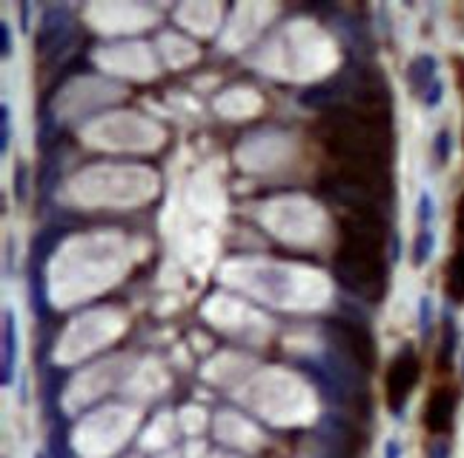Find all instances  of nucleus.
Segmentation results:
<instances>
[{
  "mask_svg": "<svg viewBox=\"0 0 464 458\" xmlns=\"http://www.w3.org/2000/svg\"><path fill=\"white\" fill-rule=\"evenodd\" d=\"M387 458H398V444L395 441L387 444Z\"/></svg>",
  "mask_w": 464,
  "mask_h": 458,
  "instance_id": "12",
  "label": "nucleus"
},
{
  "mask_svg": "<svg viewBox=\"0 0 464 458\" xmlns=\"http://www.w3.org/2000/svg\"><path fill=\"white\" fill-rule=\"evenodd\" d=\"M433 69H435L433 58H418V61H413V66H410V83H413L415 92H424L427 81L433 78Z\"/></svg>",
  "mask_w": 464,
  "mask_h": 458,
  "instance_id": "7",
  "label": "nucleus"
},
{
  "mask_svg": "<svg viewBox=\"0 0 464 458\" xmlns=\"http://www.w3.org/2000/svg\"><path fill=\"white\" fill-rule=\"evenodd\" d=\"M418 370H421L418 367V355L410 347H404L401 352H395V358L390 361L387 375H384V398H387L390 412L398 415L404 409L410 392L418 384Z\"/></svg>",
  "mask_w": 464,
  "mask_h": 458,
  "instance_id": "3",
  "label": "nucleus"
},
{
  "mask_svg": "<svg viewBox=\"0 0 464 458\" xmlns=\"http://www.w3.org/2000/svg\"><path fill=\"white\" fill-rule=\"evenodd\" d=\"M453 327H447L444 332V344H441V367H447V355H453Z\"/></svg>",
  "mask_w": 464,
  "mask_h": 458,
  "instance_id": "11",
  "label": "nucleus"
},
{
  "mask_svg": "<svg viewBox=\"0 0 464 458\" xmlns=\"http://www.w3.org/2000/svg\"><path fill=\"white\" fill-rule=\"evenodd\" d=\"M12 352H15L12 315H6V327H4V384H9V381H12Z\"/></svg>",
  "mask_w": 464,
  "mask_h": 458,
  "instance_id": "8",
  "label": "nucleus"
},
{
  "mask_svg": "<svg viewBox=\"0 0 464 458\" xmlns=\"http://www.w3.org/2000/svg\"><path fill=\"white\" fill-rule=\"evenodd\" d=\"M4 55H9V29L4 26Z\"/></svg>",
  "mask_w": 464,
  "mask_h": 458,
  "instance_id": "13",
  "label": "nucleus"
},
{
  "mask_svg": "<svg viewBox=\"0 0 464 458\" xmlns=\"http://www.w3.org/2000/svg\"><path fill=\"white\" fill-rule=\"evenodd\" d=\"M447 295L455 304L464 301V247H458V253L453 255V261L447 267Z\"/></svg>",
  "mask_w": 464,
  "mask_h": 458,
  "instance_id": "6",
  "label": "nucleus"
},
{
  "mask_svg": "<svg viewBox=\"0 0 464 458\" xmlns=\"http://www.w3.org/2000/svg\"><path fill=\"white\" fill-rule=\"evenodd\" d=\"M427 458H450V441L441 438V435L430 438V444H427Z\"/></svg>",
  "mask_w": 464,
  "mask_h": 458,
  "instance_id": "9",
  "label": "nucleus"
},
{
  "mask_svg": "<svg viewBox=\"0 0 464 458\" xmlns=\"http://www.w3.org/2000/svg\"><path fill=\"white\" fill-rule=\"evenodd\" d=\"M318 432H321V444L327 447L330 458H358L361 435L353 427V421H347L344 415H324Z\"/></svg>",
  "mask_w": 464,
  "mask_h": 458,
  "instance_id": "4",
  "label": "nucleus"
},
{
  "mask_svg": "<svg viewBox=\"0 0 464 458\" xmlns=\"http://www.w3.org/2000/svg\"><path fill=\"white\" fill-rule=\"evenodd\" d=\"M455 233H458V241L464 247V195L458 198V209H455Z\"/></svg>",
  "mask_w": 464,
  "mask_h": 458,
  "instance_id": "10",
  "label": "nucleus"
},
{
  "mask_svg": "<svg viewBox=\"0 0 464 458\" xmlns=\"http://www.w3.org/2000/svg\"><path fill=\"white\" fill-rule=\"evenodd\" d=\"M341 215V244L333 258V273L341 287L353 295L375 304L387 290V264H384V238L387 223L375 206L353 203Z\"/></svg>",
  "mask_w": 464,
  "mask_h": 458,
  "instance_id": "1",
  "label": "nucleus"
},
{
  "mask_svg": "<svg viewBox=\"0 0 464 458\" xmlns=\"http://www.w3.org/2000/svg\"><path fill=\"white\" fill-rule=\"evenodd\" d=\"M453 418H455V392L441 387L430 395L427 409H424V427L433 435H444L453 429Z\"/></svg>",
  "mask_w": 464,
  "mask_h": 458,
  "instance_id": "5",
  "label": "nucleus"
},
{
  "mask_svg": "<svg viewBox=\"0 0 464 458\" xmlns=\"http://www.w3.org/2000/svg\"><path fill=\"white\" fill-rule=\"evenodd\" d=\"M324 335L333 344V350L344 355L350 364H355L361 372L375 370V341L361 324L347 321V318H327Z\"/></svg>",
  "mask_w": 464,
  "mask_h": 458,
  "instance_id": "2",
  "label": "nucleus"
}]
</instances>
